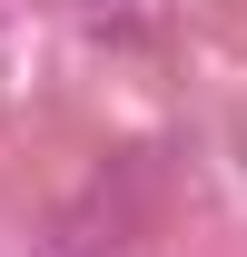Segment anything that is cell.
I'll return each mask as SVG.
<instances>
[{"label": "cell", "instance_id": "cell-1", "mask_svg": "<svg viewBox=\"0 0 247 257\" xmlns=\"http://www.w3.org/2000/svg\"><path fill=\"white\" fill-rule=\"evenodd\" d=\"M139 218H149V159H109L99 188H89V208L69 218V247H129Z\"/></svg>", "mask_w": 247, "mask_h": 257}]
</instances>
